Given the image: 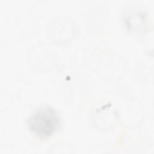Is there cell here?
I'll use <instances>...</instances> for the list:
<instances>
[{
	"label": "cell",
	"instance_id": "1",
	"mask_svg": "<svg viewBox=\"0 0 154 154\" xmlns=\"http://www.w3.org/2000/svg\"><path fill=\"white\" fill-rule=\"evenodd\" d=\"M61 120L57 110L49 105L37 108L28 118L26 125L29 131L40 138L52 136L58 129Z\"/></svg>",
	"mask_w": 154,
	"mask_h": 154
}]
</instances>
